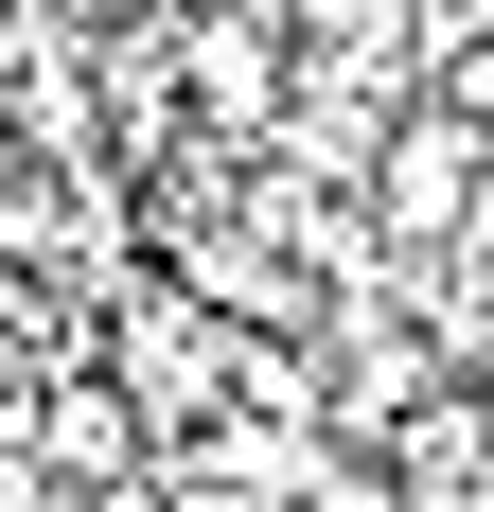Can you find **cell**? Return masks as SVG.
<instances>
[{"label": "cell", "mask_w": 494, "mask_h": 512, "mask_svg": "<svg viewBox=\"0 0 494 512\" xmlns=\"http://www.w3.org/2000/svg\"><path fill=\"white\" fill-rule=\"evenodd\" d=\"M371 212H389V230H424V248H442L459 212H477V124H459V106H424V124H406V142L371 159Z\"/></svg>", "instance_id": "obj_1"}, {"label": "cell", "mask_w": 494, "mask_h": 512, "mask_svg": "<svg viewBox=\"0 0 494 512\" xmlns=\"http://www.w3.org/2000/svg\"><path fill=\"white\" fill-rule=\"evenodd\" d=\"M177 53H195V106H230V124H247V106H283V18H265V0H212Z\"/></svg>", "instance_id": "obj_2"}, {"label": "cell", "mask_w": 494, "mask_h": 512, "mask_svg": "<svg viewBox=\"0 0 494 512\" xmlns=\"http://www.w3.org/2000/svg\"><path fill=\"white\" fill-rule=\"evenodd\" d=\"M300 512H406V477H389V460H318V442H300Z\"/></svg>", "instance_id": "obj_3"}, {"label": "cell", "mask_w": 494, "mask_h": 512, "mask_svg": "<svg viewBox=\"0 0 494 512\" xmlns=\"http://www.w3.org/2000/svg\"><path fill=\"white\" fill-rule=\"evenodd\" d=\"M318 18H336V36H353V18H389V0H318Z\"/></svg>", "instance_id": "obj_4"}, {"label": "cell", "mask_w": 494, "mask_h": 512, "mask_svg": "<svg viewBox=\"0 0 494 512\" xmlns=\"http://www.w3.org/2000/svg\"><path fill=\"white\" fill-rule=\"evenodd\" d=\"M477 442H494V389H477Z\"/></svg>", "instance_id": "obj_5"}]
</instances>
